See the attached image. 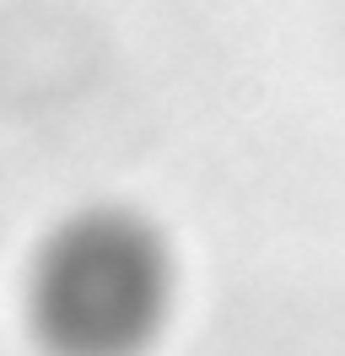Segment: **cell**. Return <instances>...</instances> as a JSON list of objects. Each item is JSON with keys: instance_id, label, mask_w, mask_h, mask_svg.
Listing matches in <instances>:
<instances>
[{"instance_id": "6da1fadb", "label": "cell", "mask_w": 345, "mask_h": 356, "mask_svg": "<svg viewBox=\"0 0 345 356\" xmlns=\"http://www.w3.org/2000/svg\"><path fill=\"white\" fill-rule=\"evenodd\" d=\"M168 297L162 248L129 216H81L60 227L33 270V318L60 356H129Z\"/></svg>"}]
</instances>
